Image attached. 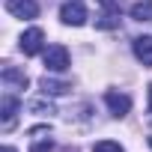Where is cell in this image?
<instances>
[{
	"label": "cell",
	"instance_id": "cell-1",
	"mask_svg": "<svg viewBox=\"0 0 152 152\" xmlns=\"http://www.w3.org/2000/svg\"><path fill=\"white\" fill-rule=\"evenodd\" d=\"M87 18H90V12H87V6L81 3V0H69V3L60 6V21L66 27H84Z\"/></svg>",
	"mask_w": 152,
	"mask_h": 152
},
{
	"label": "cell",
	"instance_id": "cell-2",
	"mask_svg": "<svg viewBox=\"0 0 152 152\" xmlns=\"http://www.w3.org/2000/svg\"><path fill=\"white\" fill-rule=\"evenodd\" d=\"M18 48H21L27 57H36V54H42V48H45V33H42L39 27H30V30H24V33H21V39H18Z\"/></svg>",
	"mask_w": 152,
	"mask_h": 152
},
{
	"label": "cell",
	"instance_id": "cell-3",
	"mask_svg": "<svg viewBox=\"0 0 152 152\" xmlns=\"http://www.w3.org/2000/svg\"><path fill=\"white\" fill-rule=\"evenodd\" d=\"M18 110H21V102L12 93H6L3 102H0V128H3V131H12V125L18 119Z\"/></svg>",
	"mask_w": 152,
	"mask_h": 152
},
{
	"label": "cell",
	"instance_id": "cell-4",
	"mask_svg": "<svg viewBox=\"0 0 152 152\" xmlns=\"http://www.w3.org/2000/svg\"><path fill=\"white\" fill-rule=\"evenodd\" d=\"M6 12L12 18H21V21H30L39 15V3L36 0H6Z\"/></svg>",
	"mask_w": 152,
	"mask_h": 152
},
{
	"label": "cell",
	"instance_id": "cell-5",
	"mask_svg": "<svg viewBox=\"0 0 152 152\" xmlns=\"http://www.w3.org/2000/svg\"><path fill=\"white\" fill-rule=\"evenodd\" d=\"M45 69L48 72H66L69 69V51L63 45H51L45 51Z\"/></svg>",
	"mask_w": 152,
	"mask_h": 152
},
{
	"label": "cell",
	"instance_id": "cell-6",
	"mask_svg": "<svg viewBox=\"0 0 152 152\" xmlns=\"http://www.w3.org/2000/svg\"><path fill=\"white\" fill-rule=\"evenodd\" d=\"M104 104H107V110H110L116 119L131 110V99H128L125 93H119V90H107V93H104Z\"/></svg>",
	"mask_w": 152,
	"mask_h": 152
},
{
	"label": "cell",
	"instance_id": "cell-7",
	"mask_svg": "<svg viewBox=\"0 0 152 152\" xmlns=\"http://www.w3.org/2000/svg\"><path fill=\"white\" fill-rule=\"evenodd\" d=\"M119 6H113V3H104V9L96 15V27H102V30H113V27H119Z\"/></svg>",
	"mask_w": 152,
	"mask_h": 152
},
{
	"label": "cell",
	"instance_id": "cell-8",
	"mask_svg": "<svg viewBox=\"0 0 152 152\" xmlns=\"http://www.w3.org/2000/svg\"><path fill=\"white\" fill-rule=\"evenodd\" d=\"M51 146H54V140H51V131L48 128H33L30 131V152H51Z\"/></svg>",
	"mask_w": 152,
	"mask_h": 152
},
{
	"label": "cell",
	"instance_id": "cell-9",
	"mask_svg": "<svg viewBox=\"0 0 152 152\" xmlns=\"http://www.w3.org/2000/svg\"><path fill=\"white\" fill-rule=\"evenodd\" d=\"M3 87L12 93V90H27V75L18 72L15 66H6L3 69Z\"/></svg>",
	"mask_w": 152,
	"mask_h": 152
},
{
	"label": "cell",
	"instance_id": "cell-10",
	"mask_svg": "<svg viewBox=\"0 0 152 152\" xmlns=\"http://www.w3.org/2000/svg\"><path fill=\"white\" fill-rule=\"evenodd\" d=\"M134 57L143 66H152V36H137L134 39Z\"/></svg>",
	"mask_w": 152,
	"mask_h": 152
},
{
	"label": "cell",
	"instance_id": "cell-11",
	"mask_svg": "<svg viewBox=\"0 0 152 152\" xmlns=\"http://www.w3.org/2000/svg\"><path fill=\"white\" fill-rule=\"evenodd\" d=\"M131 18L134 21H152V0H137L131 6Z\"/></svg>",
	"mask_w": 152,
	"mask_h": 152
},
{
	"label": "cell",
	"instance_id": "cell-12",
	"mask_svg": "<svg viewBox=\"0 0 152 152\" xmlns=\"http://www.w3.org/2000/svg\"><path fill=\"white\" fill-rule=\"evenodd\" d=\"M42 93L45 96H63L66 90H69V84H63V81H54V78H48V75H45V78H42Z\"/></svg>",
	"mask_w": 152,
	"mask_h": 152
},
{
	"label": "cell",
	"instance_id": "cell-13",
	"mask_svg": "<svg viewBox=\"0 0 152 152\" xmlns=\"http://www.w3.org/2000/svg\"><path fill=\"white\" fill-rule=\"evenodd\" d=\"M93 152H125L116 140H99L96 146H93Z\"/></svg>",
	"mask_w": 152,
	"mask_h": 152
},
{
	"label": "cell",
	"instance_id": "cell-14",
	"mask_svg": "<svg viewBox=\"0 0 152 152\" xmlns=\"http://www.w3.org/2000/svg\"><path fill=\"white\" fill-rule=\"evenodd\" d=\"M146 96H149V110H152V84H149V93Z\"/></svg>",
	"mask_w": 152,
	"mask_h": 152
},
{
	"label": "cell",
	"instance_id": "cell-15",
	"mask_svg": "<svg viewBox=\"0 0 152 152\" xmlns=\"http://www.w3.org/2000/svg\"><path fill=\"white\" fill-rule=\"evenodd\" d=\"M3 152H15V149H12V146H6V149H3Z\"/></svg>",
	"mask_w": 152,
	"mask_h": 152
},
{
	"label": "cell",
	"instance_id": "cell-16",
	"mask_svg": "<svg viewBox=\"0 0 152 152\" xmlns=\"http://www.w3.org/2000/svg\"><path fill=\"white\" fill-rule=\"evenodd\" d=\"M149 146H152V137H149Z\"/></svg>",
	"mask_w": 152,
	"mask_h": 152
}]
</instances>
